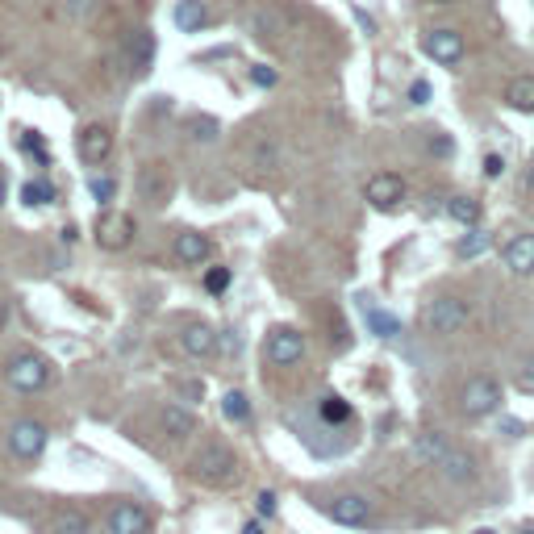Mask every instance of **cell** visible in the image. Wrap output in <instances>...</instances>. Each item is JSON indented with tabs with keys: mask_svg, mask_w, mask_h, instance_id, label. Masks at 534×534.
Returning <instances> with one entry per match:
<instances>
[{
	"mask_svg": "<svg viewBox=\"0 0 534 534\" xmlns=\"http://www.w3.org/2000/svg\"><path fill=\"white\" fill-rule=\"evenodd\" d=\"M130 55H134V71L151 67V59H155V38H151V30H134V33H130Z\"/></svg>",
	"mask_w": 534,
	"mask_h": 534,
	"instance_id": "603a6c76",
	"label": "cell"
},
{
	"mask_svg": "<svg viewBox=\"0 0 534 534\" xmlns=\"http://www.w3.org/2000/svg\"><path fill=\"white\" fill-rule=\"evenodd\" d=\"M105 526H109V534H151V513L138 501H117L105 518Z\"/></svg>",
	"mask_w": 534,
	"mask_h": 534,
	"instance_id": "8fae6325",
	"label": "cell"
},
{
	"mask_svg": "<svg viewBox=\"0 0 534 534\" xmlns=\"http://www.w3.org/2000/svg\"><path fill=\"white\" fill-rule=\"evenodd\" d=\"M192 472H197L205 484H234V476H239V455H234L226 443H209V447H201V455L192 459Z\"/></svg>",
	"mask_w": 534,
	"mask_h": 534,
	"instance_id": "7a4b0ae2",
	"label": "cell"
},
{
	"mask_svg": "<svg viewBox=\"0 0 534 534\" xmlns=\"http://www.w3.org/2000/svg\"><path fill=\"white\" fill-rule=\"evenodd\" d=\"M242 534H263V526L259 522H247V526H242Z\"/></svg>",
	"mask_w": 534,
	"mask_h": 534,
	"instance_id": "74e56055",
	"label": "cell"
},
{
	"mask_svg": "<svg viewBox=\"0 0 534 534\" xmlns=\"http://www.w3.org/2000/svg\"><path fill=\"white\" fill-rule=\"evenodd\" d=\"M172 22L180 25L184 33L205 30V25H209V9H205V0H180V5H175V13H172Z\"/></svg>",
	"mask_w": 534,
	"mask_h": 534,
	"instance_id": "ac0fdd59",
	"label": "cell"
},
{
	"mask_svg": "<svg viewBox=\"0 0 534 534\" xmlns=\"http://www.w3.org/2000/svg\"><path fill=\"white\" fill-rule=\"evenodd\" d=\"M409 100H414V105H430V84H426V80H414V84H409Z\"/></svg>",
	"mask_w": 534,
	"mask_h": 534,
	"instance_id": "836d02e7",
	"label": "cell"
},
{
	"mask_svg": "<svg viewBox=\"0 0 534 534\" xmlns=\"http://www.w3.org/2000/svg\"><path fill=\"white\" fill-rule=\"evenodd\" d=\"M447 218L459 221V226H476V221H480V201H472V197H451V201H447Z\"/></svg>",
	"mask_w": 534,
	"mask_h": 534,
	"instance_id": "cb8c5ba5",
	"label": "cell"
},
{
	"mask_svg": "<svg viewBox=\"0 0 534 534\" xmlns=\"http://www.w3.org/2000/svg\"><path fill=\"white\" fill-rule=\"evenodd\" d=\"M255 501H259V513H263V518H272V513H276V492L263 489L259 497H255Z\"/></svg>",
	"mask_w": 534,
	"mask_h": 534,
	"instance_id": "e575fe53",
	"label": "cell"
},
{
	"mask_svg": "<svg viewBox=\"0 0 534 534\" xmlns=\"http://www.w3.org/2000/svg\"><path fill=\"white\" fill-rule=\"evenodd\" d=\"M46 426L38 422V417H17V422L9 426V451L17 459H38L46 451Z\"/></svg>",
	"mask_w": 534,
	"mask_h": 534,
	"instance_id": "52a82bcc",
	"label": "cell"
},
{
	"mask_svg": "<svg viewBox=\"0 0 534 534\" xmlns=\"http://www.w3.org/2000/svg\"><path fill=\"white\" fill-rule=\"evenodd\" d=\"M451 451V443H447V435H438V430H422V435L414 438V455L422 459V464H435L438 468V459Z\"/></svg>",
	"mask_w": 534,
	"mask_h": 534,
	"instance_id": "ffe728a7",
	"label": "cell"
},
{
	"mask_svg": "<svg viewBox=\"0 0 534 534\" xmlns=\"http://www.w3.org/2000/svg\"><path fill=\"white\" fill-rule=\"evenodd\" d=\"M97 242L105 247V251H126L134 242V218L130 213H121V209H105L97 218Z\"/></svg>",
	"mask_w": 534,
	"mask_h": 534,
	"instance_id": "ba28073f",
	"label": "cell"
},
{
	"mask_svg": "<svg viewBox=\"0 0 534 534\" xmlns=\"http://www.w3.org/2000/svg\"><path fill=\"white\" fill-rule=\"evenodd\" d=\"M492 247V234H484V230H472V234H464V239L455 242V255L459 259H476V255H484Z\"/></svg>",
	"mask_w": 534,
	"mask_h": 534,
	"instance_id": "d4e9b609",
	"label": "cell"
},
{
	"mask_svg": "<svg viewBox=\"0 0 534 534\" xmlns=\"http://www.w3.org/2000/svg\"><path fill=\"white\" fill-rule=\"evenodd\" d=\"M263 355H267V363H276V368H293V363H301V355H305V334L296 326H276L272 334H267V342H263Z\"/></svg>",
	"mask_w": 534,
	"mask_h": 534,
	"instance_id": "5b68a950",
	"label": "cell"
},
{
	"mask_svg": "<svg viewBox=\"0 0 534 534\" xmlns=\"http://www.w3.org/2000/svg\"><path fill=\"white\" fill-rule=\"evenodd\" d=\"M221 414H226L230 422H251V401L242 393H226L221 397Z\"/></svg>",
	"mask_w": 534,
	"mask_h": 534,
	"instance_id": "484cf974",
	"label": "cell"
},
{
	"mask_svg": "<svg viewBox=\"0 0 534 534\" xmlns=\"http://www.w3.org/2000/svg\"><path fill=\"white\" fill-rule=\"evenodd\" d=\"M518 534H534V530H518Z\"/></svg>",
	"mask_w": 534,
	"mask_h": 534,
	"instance_id": "b9f144b4",
	"label": "cell"
},
{
	"mask_svg": "<svg viewBox=\"0 0 534 534\" xmlns=\"http://www.w3.org/2000/svg\"><path fill=\"white\" fill-rule=\"evenodd\" d=\"M459 409L464 417H489L501 409V384L492 380V376H472L464 384V393H459Z\"/></svg>",
	"mask_w": 534,
	"mask_h": 534,
	"instance_id": "3957f363",
	"label": "cell"
},
{
	"mask_svg": "<svg viewBox=\"0 0 534 534\" xmlns=\"http://www.w3.org/2000/svg\"><path fill=\"white\" fill-rule=\"evenodd\" d=\"M22 201L25 205H46V201H55V188L46 184V180H30V184L22 188Z\"/></svg>",
	"mask_w": 534,
	"mask_h": 534,
	"instance_id": "4316f807",
	"label": "cell"
},
{
	"mask_svg": "<svg viewBox=\"0 0 534 534\" xmlns=\"http://www.w3.org/2000/svg\"><path fill=\"white\" fill-rule=\"evenodd\" d=\"M205 288L213 296L226 293V288H230V267H209V272H205Z\"/></svg>",
	"mask_w": 534,
	"mask_h": 534,
	"instance_id": "4dcf8cb0",
	"label": "cell"
},
{
	"mask_svg": "<svg viewBox=\"0 0 534 534\" xmlns=\"http://www.w3.org/2000/svg\"><path fill=\"white\" fill-rule=\"evenodd\" d=\"M505 105L518 113H534V76H518L505 88Z\"/></svg>",
	"mask_w": 534,
	"mask_h": 534,
	"instance_id": "44dd1931",
	"label": "cell"
},
{
	"mask_svg": "<svg viewBox=\"0 0 534 534\" xmlns=\"http://www.w3.org/2000/svg\"><path fill=\"white\" fill-rule=\"evenodd\" d=\"M188 130H192V138H197V142H213V138H218V121H213V117H192V121H188Z\"/></svg>",
	"mask_w": 534,
	"mask_h": 534,
	"instance_id": "f1b7e54d",
	"label": "cell"
},
{
	"mask_svg": "<svg viewBox=\"0 0 534 534\" xmlns=\"http://www.w3.org/2000/svg\"><path fill=\"white\" fill-rule=\"evenodd\" d=\"M5 197H9V184H5V175H0V205H5Z\"/></svg>",
	"mask_w": 534,
	"mask_h": 534,
	"instance_id": "ab89813d",
	"label": "cell"
},
{
	"mask_svg": "<svg viewBox=\"0 0 534 534\" xmlns=\"http://www.w3.org/2000/svg\"><path fill=\"white\" fill-rule=\"evenodd\" d=\"M326 513L334 518L338 526H351V530H363V526L376 522V510H371L368 497L360 492H342V497H330L326 501Z\"/></svg>",
	"mask_w": 534,
	"mask_h": 534,
	"instance_id": "8992f818",
	"label": "cell"
},
{
	"mask_svg": "<svg viewBox=\"0 0 534 534\" xmlns=\"http://www.w3.org/2000/svg\"><path fill=\"white\" fill-rule=\"evenodd\" d=\"M430 5H451V0H430Z\"/></svg>",
	"mask_w": 534,
	"mask_h": 534,
	"instance_id": "60d3db41",
	"label": "cell"
},
{
	"mask_svg": "<svg viewBox=\"0 0 534 534\" xmlns=\"http://www.w3.org/2000/svg\"><path fill=\"white\" fill-rule=\"evenodd\" d=\"M88 530H92V522L76 505H63V510L51 513V534H88Z\"/></svg>",
	"mask_w": 534,
	"mask_h": 534,
	"instance_id": "d6986e66",
	"label": "cell"
},
{
	"mask_svg": "<svg viewBox=\"0 0 534 534\" xmlns=\"http://www.w3.org/2000/svg\"><path fill=\"white\" fill-rule=\"evenodd\" d=\"M92 197H97V201H113V197H117V184H113V180H92Z\"/></svg>",
	"mask_w": 534,
	"mask_h": 534,
	"instance_id": "d6a6232c",
	"label": "cell"
},
{
	"mask_svg": "<svg viewBox=\"0 0 534 534\" xmlns=\"http://www.w3.org/2000/svg\"><path fill=\"white\" fill-rule=\"evenodd\" d=\"M322 417H326V422H351V405L342 401V397H326V401H322Z\"/></svg>",
	"mask_w": 534,
	"mask_h": 534,
	"instance_id": "83f0119b",
	"label": "cell"
},
{
	"mask_svg": "<svg viewBox=\"0 0 534 534\" xmlns=\"http://www.w3.org/2000/svg\"><path fill=\"white\" fill-rule=\"evenodd\" d=\"M422 46H426V55L435 59V63H443V67H455L459 59H464V33L447 30V25H438V30L426 33Z\"/></svg>",
	"mask_w": 534,
	"mask_h": 534,
	"instance_id": "30bf717a",
	"label": "cell"
},
{
	"mask_svg": "<svg viewBox=\"0 0 534 534\" xmlns=\"http://www.w3.org/2000/svg\"><path fill=\"white\" fill-rule=\"evenodd\" d=\"M5 380H9L17 393H42L46 380H51V360L38 355V351H17V355L5 363Z\"/></svg>",
	"mask_w": 534,
	"mask_h": 534,
	"instance_id": "6da1fadb",
	"label": "cell"
},
{
	"mask_svg": "<svg viewBox=\"0 0 534 534\" xmlns=\"http://www.w3.org/2000/svg\"><path fill=\"white\" fill-rule=\"evenodd\" d=\"M513 384H518L522 393H534V355H526V360L518 363V371H513Z\"/></svg>",
	"mask_w": 534,
	"mask_h": 534,
	"instance_id": "f546056e",
	"label": "cell"
},
{
	"mask_svg": "<svg viewBox=\"0 0 534 534\" xmlns=\"http://www.w3.org/2000/svg\"><path fill=\"white\" fill-rule=\"evenodd\" d=\"M368 326H371V334L376 338H401L405 334V326H401V317H393V314H384V309H368Z\"/></svg>",
	"mask_w": 534,
	"mask_h": 534,
	"instance_id": "7402d4cb",
	"label": "cell"
},
{
	"mask_svg": "<svg viewBox=\"0 0 534 534\" xmlns=\"http://www.w3.org/2000/svg\"><path fill=\"white\" fill-rule=\"evenodd\" d=\"M159 426H164L167 438H188V435H197V414L172 401V405H164V409H159Z\"/></svg>",
	"mask_w": 534,
	"mask_h": 534,
	"instance_id": "e0dca14e",
	"label": "cell"
},
{
	"mask_svg": "<svg viewBox=\"0 0 534 534\" xmlns=\"http://www.w3.org/2000/svg\"><path fill=\"white\" fill-rule=\"evenodd\" d=\"M526 192L534 197V164H530V172H526Z\"/></svg>",
	"mask_w": 534,
	"mask_h": 534,
	"instance_id": "f35d334b",
	"label": "cell"
},
{
	"mask_svg": "<svg viewBox=\"0 0 534 534\" xmlns=\"http://www.w3.org/2000/svg\"><path fill=\"white\" fill-rule=\"evenodd\" d=\"M251 80H255L259 88H272V84H276V71H272L267 63H255V67H251Z\"/></svg>",
	"mask_w": 534,
	"mask_h": 534,
	"instance_id": "1f68e13d",
	"label": "cell"
},
{
	"mask_svg": "<svg viewBox=\"0 0 534 534\" xmlns=\"http://www.w3.org/2000/svg\"><path fill=\"white\" fill-rule=\"evenodd\" d=\"M484 172L492 175V180H497V175L505 172V164H501V155H489V159H484Z\"/></svg>",
	"mask_w": 534,
	"mask_h": 534,
	"instance_id": "d590c367",
	"label": "cell"
},
{
	"mask_svg": "<svg viewBox=\"0 0 534 534\" xmlns=\"http://www.w3.org/2000/svg\"><path fill=\"white\" fill-rule=\"evenodd\" d=\"M501 263L513 276H534V234H513L501 247Z\"/></svg>",
	"mask_w": 534,
	"mask_h": 534,
	"instance_id": "5bb4252c",
	"label": "cell"
},
{
	"mask_svg": "<svg viewBox=\"0 0 534 534\" xmlns=\"http://www.w3.org/2000/svg\"><path fill=\"white\" fill-rule=\"evenodd\" d=\"M422 322L430 334H455V330H464V322H468V301H459V296H435V301L426 305Z\"/></svg>",
	"mask_w": 534,
	"mask_h": 534,
	"instance_id": "277c9868",
	"label": "cell"
},
{
	"mask_svg": "<svg viewBox=\"0 0 534 534\" xmlns=\"http://www.w3.org/2000/svg\"><path fill=\"white\" fill-rule=\"evenodd\" d=\"M180 347H184V355H192V360H205V355H213V347H218V334H213V326H205V322H188V326L180 330Z\"/></svg>",
	"mask_w": 534,
	"mask_h": 534,
	"instance_id": "9a60e30c",
	"label": "cell"
},
{
	"mask_svg": "<svg viewBox=\"0 0 534 534\" xmlns=\"http://www.w3.org/2000/svg\"><path fill=\"white\" fill-rule=\"evenodd\" d=\"M363 197H368L371 209H384V213H389V209H397L405 201V180L397 172H376L368 184H363Z\"/></svg>",
	"mask_w": 534,
	"mask_h": 534,
	"instance_id": "9c48e42d",
	"label": "cell"
},
{
	"mask_svg": "<svg viewBox=\"0 0 534 534\" xmlns=\"http://www.w3.org/2000/svg\"><path fill=\"white\" fill-rule=\"evenodd\" d=\"M172 255L184 263V267H192V263H205L209 255H213V242H209L201 230H180L172 239Z\"/></svg>",
	"mask_w": 534,
	"mask_h": 534,
	"instance_id": "4fadbf2b",
	"label": "cell"
},
{
	"mask_svg": "<svg viewBox=\"0 0 534 534\" xmlns=\"http://www.w3.org/2000/svg\"><path fill=\"white\" fill-rule=\"evenodd\" d=\"M476 455H472V451H464V447H451L447 455L438 459V472H443V476L447 480H455V484H468V480H476Z\"/></svg>",
	"mask_w": 534,
	"mask_h": 534,
	"instance_id": "2e32d148",
	"label": "cell"
},
{
	"mask_svg": "<svg viewBox=\"0 0 534 534\" xmlns=\"http://www.w3.org/2000/svg\"><path fill=\"white\" fill-rule=\"evenodd\" d=\"M76 151H80V159H84V164H105V159L113 155L109 126H84V130H80V138H76Z\"/></svg>",
	"mask_w": 534,
	"mask_h": 534,
	"instance_id": "7c38bea8",
	"label": "cell"
},
{
	"mask_svg": "<svg viewBox=\"0 0 534 534\" xmlns=\"http://www.w3.org/2000/svg\"><path fill=\"white\" fill-rule=\"evenodd\" d=\"M435 155H451V142L447 138H435Z\"/></svg>",
	"mask_w": 534,
	"mask_h": 534,
	"instance_id": "8d00e7d4",
	"label": "cell"
}]
</instances>
